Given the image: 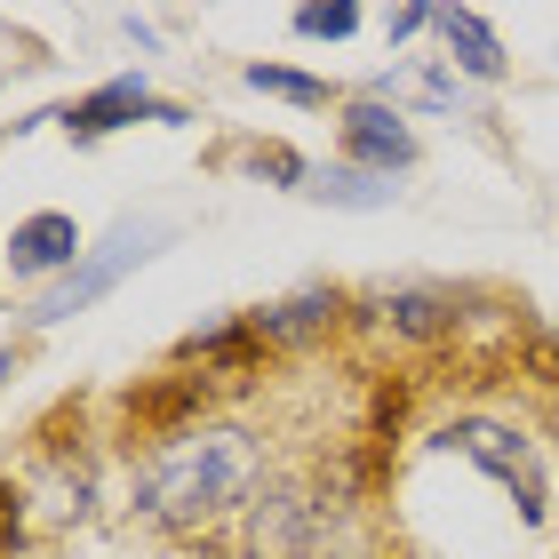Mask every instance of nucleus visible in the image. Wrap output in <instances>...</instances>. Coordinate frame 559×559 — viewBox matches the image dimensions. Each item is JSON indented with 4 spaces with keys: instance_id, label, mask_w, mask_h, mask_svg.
<instances>
[{
    "instance_id": "nucleus-2",
    "label": "nucleus",
    "mask_w": 559,
    "mask_h": 559,
    "mask_svg": "<svg viewBox=\"0 0 559 559\" xmlns=\"http://www.w3.org/2000/svg\"><path fill=\"white\" fill-rule=\"evenodd\" d=\"M144 257H152V224H120L105 248H88V257H81V264L57 280V288L33 304V328H57V320H72V312H88V304L105 296L129 264H144Z\"/></svg>"
},
{
    "instance_id": "nucleus-12",
    "label": "nucleus",
    "mask_w": 559,
    "mask_h": 559,
    "mask_svg": "<svg viewBox=\"0 0 559 559\" xmlns=\"http://www.w3.org/2000/svg\"><path fill=\"white\" fill-rule=\"evenodd\" d=\"M352 24H360L352 0H336V9H296V33H304V40H344Z\"/></svg>"
},
{
    "instance_id": "nucleus-13",
    "label": "nucleus",
    "mask_w": 559,
    "mask_h": 559,
    "mask_svg": "<svg viewBox=\"0 0 559 559\" xmlns=\"http://www.w3.org/2000/svg\"><path fill=\"white\" fill-rule=\"evenodd\" d=\"M16 488H9V479H0V559H9V544H16Z\"/></svg>"
},
{
    "instance_id": "nucleus-3",
    "label": "nucleus",
    "mask_w": 559,
    "mask_h": 559,
    "mask_svg": "<svg viewBox=\"0 0 559 559\" xmlns=\"http://www.w3.org/2000/svg\"><path fill=\"white\" fill-rule=\"evenodd\" d=\"M448 448H455V455H472V464L488 472V479H503V488L520 496V512H527V520H544V472H536V448H527L512 424L464 416V424H448Z\"/></svg>"
},
{
    "instance_id": "nucleus-9",
    "label": "nucleus",
    "mask_w": 559,
    "mask_h": 559,
    "mask_svg": "<svg viewBox=\"0 0 559 559\" xmlns=\"http://www.w3.org/2000/svg\"><path fill=\"white\" fill-rule=\"evenodd\" d=\"M296 192L328 200V209H392V176H368V168H320Z\"/></svg>"
},
{
    "instance_id": "nucleus-4",
    "label": "nucleus",
    "mask_w": 559,
    "mask_h": 559,
    "mask_svg": "<svg viewBox=\"0 0 559 559\" xmlns=\"http://www.w3.org/2000/svg\"><path fill=\"white\" fill-rule=\"evenodd\" d=\"M344 152H352L368 176H392V168L416 160V136H408V120L384 112V105H352V112H344Z\"/></svg>"
},
{
    "instance_id": "nucleus-8",
    "label": "nucleus",
    "mask_w": 559,
    "mask_h": 559,
    "mask_svg": "<svg viewBox=\"0 0 559 559\" xmlns=\"http://www.w3.org/2000/svg\"><path fill=\"white\" fill-rule=\"evenodd\" d=\"M384 320L400 328V336L431 344V336H448V328H455V296L448 288H392L384 296Z\"/></svg>"
},
{
    "instance_id": "nucleus-14",
    "label": "nucleus",
    "mask_w": 559,
    "mask_h": 559,
    "mask_svg": "<svg viewBox=\"0 0 559 559\" xmlns=\"http://www.w3.org/2000/svg\"><path fill=\"white\" fill-rule=\"evenodd\" d=\"M9 376H16V352H9V344H0V384H9Z\"/></svg>"
},
{
    "instance_id": "nucleus-1",
    "label": "nucleus",
    "mask_w": 559,
    "mask_h": 559,
    "mask_svg": "<svg viewBox=\"0 0 559 559\" xmlns=\"http://www.w3.org/2000/svg\"><path fill=\"white\" fill-rule=\"evenodd\" d=\"M257 479V440L248 431H176V440L136 472V512L160 527H200L233 512Z\"/></svg>"
},
{
    "instance_id": "nucleus-6",
    "label": "nucleus",
    "mask_w": 559,
    "mask_h": 559,
    "mask_svg": "<svg viewBox=\"0 0 559 559\" xmlns=\"http://www.w3.org/2000/svg\"><path fill=\"white\" fill-rule=\"evenodd\" d=\"M72 257H81V224L57 216V209L24 216L16 233H9V272H24V280H40V272H72Z\"/></svg>"
},
{
    "instance_id": "nucleus-11",
    "label": "nucleus",
    "mask_w": 559,
    "mask_h": 559,
    "mask_svg": "<svg viewBox=\"0 0 559 559\" xmlns=\"http://www.w3.org/2000/svg\"><path fill=\"white\" fill-rule=\"evenodd\" d=\"M248 88L288 96V105H328V81H312V72H288V64H248Z\"/></svg>"
},
{
    "instance_id": "nucleus-5",
    "label": "nucleus",
    "mask_w": 559,
    "mask_h": 559,
    "mask_svg": "<svg viewBox=\"0 0 559 559\" xmlns=\"http://www.w3.org/2000/svg\"><path fill=\"white\" fill-rule=\"evenodd\" d=\"M72 136H112V129H129V120H176L168 105H152V88L144 81H112V88H96V96H81V105H64L57 112Z\"/></svg>"
},
{
    "instance_id": "nucleus-7",
    "label": "nucleus",
    "mask_w": 559,
    "mask_h": 559,
    "mask_svg": "<svg viewBox=\"0 0 559 559\" xmlns=\"http://www.w3.org/2000/svg\"><path fill=\"white\" fill-rule=\"evenodd\" d=\"M440 40L455 72H472V81H503V40L488 33V16L479 9H440Z\"/></svg>"
},
{
    "instance_id": "nucleus-10",
    "label": "nucleus",
    "mask_w": 559,
    "mask_h": 559,
    "mask_svg": "<svg viewBox=\"0 0 559 559\" xmlns=\"http://www.w3.org/2000/svg\"><path fill=\"white\" fill-rule=\"evenodd\" d=\"M336 320V288H312V296H296V304H272V312H257L248 328H257L264 344H296V336H312V328Z\"/></svg>"
}]
</instances>
